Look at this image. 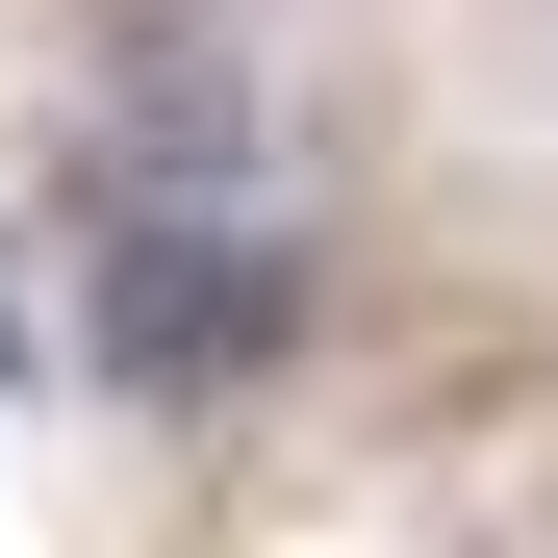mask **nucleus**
<instances>
[{
	"label": "nucleus",
	"instance_id": "1",
	"mask_svg": "<svg viewBox=\"0 0 558 558\" xmlns=\"http://www.w3.org/2000/svg\"><path fill=\"white\" fill-rule=\"evenodd\" d=\"M305 330H330L305 229H229L204 178H153V204L102 229V279H76V355H102L128 407H279V381H305Z\"/></svg>",
	"mask_w": 558,
	"mask_h": 558
},
{
	"label": "nucleus",
	"instance_id": "2",
	"mask_svg": "<svg viewBox=\"0 0 558 558\" xmlns=\"http://www.w3.org/2000/svg\"><path fill=\"white\" fill-rule=\"evenodd\" d=\"M0 381H51V330H26V254H0Z\"/></svg>",
	"mask_w": 558,
	"mask_h": 558
}]
</instances>
